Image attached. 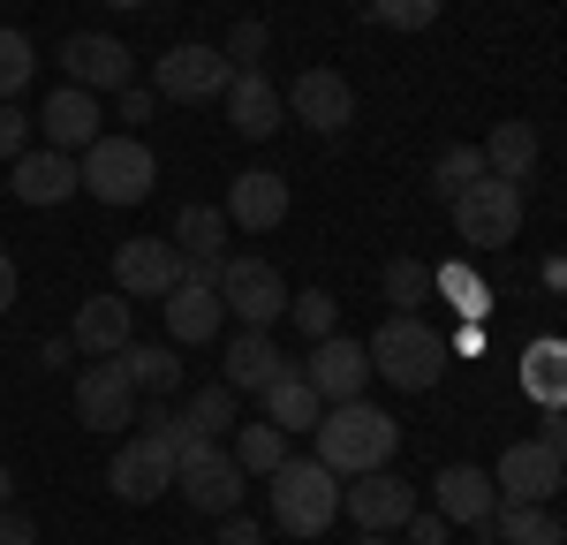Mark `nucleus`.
Segmentation results:
<instances>
[{"instance_id": "29", "label": "nucleus", "mask_w": 567, "mask_h": 545, "mask_svg": "<svg viewBox=\"0 0 567 545\" xmlns=\"http://www.w3.org/2000/svg\"><path fill=\"white\" fill-rule=\"evenodd\" d=\"M492 538H507V545H567V523L553 515V500H499Z\"/></svg>"}, {"instance_id": "23", "label": "nucleus", "mask_w": 567, "mask_h": 545, "mask_svg": "<svg viewBox=\"0 0 567 545\" xmlns=\"http://www.w3.org/2000/svg\"><path fill=\"white\" fill-rule=\"evenodd\" d=\"M114 272H122V296H167L182 280V250L159 243V235H136L114 250Z\"/></svg>"}, {"instance_id": "46", "label": "nucleus", "mask_w": 567, "mask_h": 545, "mask_svg": "<svg viewBox=\"0 0 567 545\" xmlns=\"http://www.w3.org/2000/svg\"><path fill=\"white\" fill-rule=\"evenodd\" d=\"M8 304H16V258L0 250V311H8Z\"/></svg>"}, {"instance_id": "39", "label": "nucleus", "mask_w": 567, "mask_h": 545, "mask_svg": "<svg viewBox=\"0 0 567 545\" xmlns=\"http://www.w3.org/2000/svg\"><path fill=\"white\" fill-rule=\"evenodd\" d=\"M265 39H272V31L243 16V23L227 31V45H219V53H227V69H258V61H265Z\"/></svg>"}, {"instance_id": "42", "label": "nucleus", "mask_w": 567, "mask_h": 545, "mask_svg": "<svg viewBox=\"0 0 567 545\" xmlns=\"http://www.w3.org/2000/svg\"><path fill=\"white\" fill-rule=\"evenodd\" d=\"M258 538H265L258 515H243V507H235V515H219V545H258Z\"/></svg>"}, {"instance_id": "15", "label": "nucleus", "mask_w": 567, "mask_h": 545, "mask_svg": "<svg viewBox=\"0 0 567 545\" xmlns=\"http://www.w3.org/2000/svg\"><path fill=\"white\" fill-rule=\"evenodd\" d=\"M303 379L318 387V402H355V394H363V379H371V349L349 341V333H326V341H310Z\"/></svg>"}, {"instance_id": "14", "label": "nucleus", "mask_w": 567, "mask_h": 545, "mask_svg": "<svg viewBox=\"0 0 567 545\" xmlns=\"http://www.w3.org/2000/svg\"><path fill=\"white\" fill-rule=\"evenodd\" d=\"M8 189L23 197V205H39V213H61L76 189H84V175H76V152H23L16 167H8Z\"/></svg>"}, {"instance_id": "3", "label": "nucleus", "mask_w": 567, "mask_h": 545, "mask_svg": "<svg viewBox=\"0 0 567 545\" xmlns=\"http://www.w3.org/2000/svg\"><path fill=\"white\" fill-rule=\"evenodd\" d=\"M371 371L393 379L401 394H424L439 371H446V341L424 326V311H393L386 326L371 333Z\"/></svg>"}, {"instance_id": "34", "label": "nucleus", "mask_w": 567, "mask_h": 545, "mask_svg": "<svg viewBox=\"0 0 567 545\" xmlns=\"http://www.w3.org/2000/svg\"><path fill=\"white\" fill-rule=\"evenodd\" d=\"M379 288H386L393 311H424V296H432V266H424V258H393V266L379 272Z\"/></svg>"}, {"instance_id": "7", "label": "nucleus", "mask_w": 567, "mask_h": 545, "mask_svg": "<svg viewBox=\"0 0 567 545\" xmlns=\"http://www.w3.org/2000/svg\"><path fill=\"white\" fill-rule=\"evenodd\" d=\"M219 304L227 318H243V326H272V318H288V280L280 266H265V258H219Z\"/></svg>"}, {"instance_id": "25", "label": "nucleus", "mask_w": 567, "mask_h": 545, "mask_svg": "<svg viewBox=\"0 0 567 545\" xmlns=\"http://www.w3.org/2000/svg\"><path fill=\"white\" fill-rule=\"evenodd\" d=\"M280 371H288V357H280V341H272L265 326H243V333L227 341V387H235V394H265Z\"/></svg>"}, {"instance_id": "45", "label": "nucleus", "mask_w": 567, "mask_h": 545, "mask_svg": "<svg viewBox=\"0 0 567 545\" xmlns=\"http://www.w3.org/2000/svg\"><path fill=\"white\" fill-rule=\"evenodd\" d=\"M553 454H567V409H545V432H537Z\"/></svg>"}, {"instance_id": "41", "label": "nucleus", "mask_w": 567, "mask_h": 545, "mask_svg": "<svg viewBox=\"0 0 567 545\" xmlns=\"http://www.w3.org/2000/svg\"><path fill=\"white\" fill-rule=\"evenodd\" d=\"M0 545H39V523H31V515H23L16 500L0 507Z\"/></svg>"}, {"instance_id": "43", "label": "nucleus", "mask_w": 567, "mask_h": 545, "mask_svg": "<svg viewBox=\"0 0 567 545\" xmlns=\"http://www.w3.org/2000/svg\"><path fill=\"white\" fill-rule=\"evenodd\" d=\"M401 531H409L416 545H446V531H454V523H446V515H409Z\"/></svg>"}, {"instance_id": "20", "label": "nucleus", "mask_w": 567, "mask_h": 545, "mask_svg": "<svg viewBox=\"0 0 567 545\" xmlns=\"http://www.w3.org/2000/svg\"><path fill=\"white\" fill-rule=\"evenodd\" d=\"M227 122H235V136H272L280 122H288V99H280V84L265 76V69H235V84H227Z\"/></svg>"}, {"instance_id": "22", "label": "nucleus", "mask_w": 567, "mask_h": 545, "mask_svg": "<svg viewBox=\"0 0 567 545\" xmlns=\"http://www.w3.org/2000/svg\"><path fill=\"white\" fill-rule=\"evenodd\" d=\"M227 227H250V235H272V227L288 220V182L280 175H265V167H250V175H235L227 182Z\"/></svg>"}, {"instance_id": "31", "label": "nucleus", "mask_w": 567, "mask_h": 545, "mask_svg": "<svg viewBox=\"0 0 567 545\" xmlns=\"http://www.w3.org/2000/svg\"><path fill=\"white\" fill-rule=\"evenodd\" d=\"M122 371L136 394H182V349H167V341H130Z\"/></svg>"}, {"instance_id": "16", "label": "nucleus", "mask_w": 567, "mask_h": 545, "mask_svg": "<svg viewBox=\"0 0 567 545\" xmlns=\"http://www.w3.org/2000/svg\"><path fill=\"white\" fill-rule=\"evenodd\" d=\"M432 500H439V515L462 523V531H492V515H499V485L484 477L477 462H446L439 485H432Z\"/></svg>"}, {"instance_id": "11", "label": "nucleus", "mask_w": 567, "mask_h": 545, "mask_svg": "<svg viewBox=\"0 0 567 545\" xmlns=\"http://www.w3.org/2000/svg\"><path fill=\"white\" fill-rule=\"evenodd\" d=\"M280 99H288V114H296L303 130H318V136H341L355 122V91H349L341 69H303Z\"/></svg>"}, {"instance_id": "2", "label": "nucleus", "mask_w": 567, "mask_h": 545, "mask_svg": "<svg viewBox=\"0 0 567 545\" xmlns=\"http://www.w3.org/2000/svg\"><path fill=\"white\" fill-rule=\"evenodd\" d=\"M265 485H272V523H280L288 538H318V531L341 523V477H333L318 454H310V462H303V454H288Z\"/></svg>"}, {"instance_id": "40", "label": "nucleus", "mask_w": 567, "mask_h": 545, "mask_svg": "<svg viewBox=\"0 0 567 545\" xmlns=\"http://www.w3.org/2000/svg\"><path fill=\"white\" fill-rule=\"evenodd\" d=\"M23 144H31V122H23V106H16V99H0V152H8V160H23Z\"/></svg>"}, {"instance_id": "13", "label": "nucleus", "mask_w": 567, "mask_h": 545, "mask_svg": "<svg viewBox=\"0 0 567 545\" xmlns=\"http://www.w3.org/2000/svg\"><path fill=\"white\" fill-rule=\"evenodd\" d=\"M492 485H499V500H553L567 485V454H553L545 440H515L492 462Z\"/></svg>"}, {"instance_id": "49", "label": "nucleus", "mask_w": 567, "mask_h": 545, "mask_svg": "<svg viewBox=\"0 0 567 545\" xmlns=\"http://www.w3.org/2000/svg\"><path fill=\"white\" fill-rule=\"evenodd\" d=\"M106 8H144V0H106Z\"/></svg>"}, {"instance_id": "47", "label": "nucleus", "mask_w": 567, "mask_h": 545, "mask_svg": "<svg viewBox=\"0 0 567 545\" xmlns=\"http://www.w3.org/2000/svg\"><path fill=\"white\" fill-rule=\"evenodd\" d=\"M545 288H560V296H567V258H545Z\"/></svg>"}, {"instance_id": "36", "label": "nucleus", "mask_w": 567, "mask_h": 545, "mask_svg": "<svg viewBox=\"0 0 567 545\" xmlns=\"http://www.w3.org/2000/svg\"><path fill=\"white\" fill-rule=\"evenodd\" d=\"M446 0H371V23L379 31H432Z\"/></svg>"}, {"instance_id": "44", "label": "nucleus", "mask_w": 567, "mask_h": 545, "mask_svg": "<svg viewBox=\"0 0 567 545\" xmlns=\"http://www.w3.org/2000/svg\"><path fill=\"white\" fill-rule=\"evenodd\" d=\"M159 106V91H136V84H122V122H144Z\"/></svg>"}, {"instance_id": "27", "label": "nucleus", "mask_w": 567, "mask_h": 545, "mask_svg": "<svg viewBox=\"0 0 567 545\" xmlns=\"http://www.w3.org/2000/svg\"><path fill=\"white\" fill-rule=\"evenodd\" d=\"M523 394L537 409H567V333H545L523 349Z\"/></svg>"}, {"instance_id": "10", "label": "nucleus", "mask_w": 567, "mask_h": 545, "mask_svg": "<svg viewBox=\"0 0 567 545\" xmlns=\"http://www.w3.org/2000/svg\"><path fill=\"white\" fill-rule=\"evenodd\" d=\"M136 402H144V394L130 387L122 357H99L84 379H76V417H84L91 432H130V424H136Z\"/></svg>"}, {"instance_id": "12", "label": "nucleus", "mask_w": 567, "mask_h": 545, "mask_svg": "<svg viewBox=\"0 0 567 545\" xmlns=\"http://www.w3.org/2000/svg\"><path fill=\"white\" fill-rule=\"evenodd\" d=\"M235 84V69H227V53L219 45H175L167 61H159V99H182V106H205V99H227Z\"/></svg>"}, {"instance_id": "37", "label": "nucleus", "mask_w": 567, "mask_h": 545, "mask_svg": "<svg viewBox=\"0 0 567 545\" xmlns=\"http://www.w3.org/2000/svg\"><path fill=\"white\" fill-rule=\"evenodd\" d=\"M31 69H39V45L23 39V31H0V99H16V91L31 84Z\"/></svg>"}, {"instance_id": "24", "label": "nucleus", "mask_w": 567, "mask_h": 545, "mask_svg": "<svg viewBox=\"0 0 567 545\" xmlns=\"http://www.w3.org/2000/svg\"><path fill=\"white\" fill-rule=\"evenodd\" d=\"M235 417H243V402H235V387H227V379H219V387H197V394L175 409V424H167V448L227 440V432H235Z\"/></svg>"}, {"instance_id": "48", "label": "nucleus", "mask_w": 567, "mask_h": 545, "mask_svg": "<svg viewBox=\"0 0 567 545\" xmlns=\"http://www.w3.org/2000/svg\"><path fill=\"white\" fill-rule=\"evenodd\" d=\"M8 500H16V470L0 462V507H8Z\"/></svg>"}, {"instance_id": "21", "label": "nucleus", "mask_w": 567, "mask_h": 545, "mask_svg": "<svg viewBox=\"0 0 567 545\" xmlns=\"http://www.w3.org/2000/svg\"><path fill=\"white\" fill-rule=\"evenodd\" d=\"M39 130H45V144H53V152H84L91 136H106V130H99V91H84V84L45 91Z\"/></svg>"}, {"instance_id": "30", "label": "nucleus", "mask_w": 567, "mask_h": 545, "mask_svg": "<svg viewBox=\"0 0 567 545\" xmlns=\"http://www.w3.org/2000/svg\"><path fill=\"white\" fill-rule=\"evenodd\" d=\"M537 152H545V144H537L529 122H499V130L484 136V175H499V182H515V189H523V182L537 175Z\"/></svg>"}, {"instance_id": "33", "label": "nucleus", "mask_w": 567, "mask_h": 545, "mask_svg": "<svg viewBox=\"0 0 567 545\" xmlns=\"http://www.w3.org/2000/svg\"><path fill=\"white\" fill-rule=\"evenodd\" d=\"M432 288H439V296H446L462 318H477V326L492 318V288H484L470 266H432Z\"/></svg>"}, {"instance_id": "28", "label": "nucleus", "mask_w": 567, "mask_h": 545, "mask_svg": "<svg viewBox=\"0 0 567 545\" xmlns=\"http://www.w3.org/2000/svg\"><path fill=\"white\" fill-rule=\"evenodd\" d=\"M318 417H326V402H318V387H310L303 371L288 363L272 387H265V424H280V432H318Z\"/></svg>"}, {"instance_id": "26", "label": "nucleus", "mask_w": 567, "mask_h": 545, "mask_svg": "<svg viewBox=\"0 0 567 545\" xmlns=\"http://www.w3.org/2000/svg\"><path fill=\"white\" fill-rule=\"evenodd\" d=\"M130 333H136V318H130V296H122V288H114V296H91L84 311H76V341H84L91 357H122Z\"/></svg>"}, {"instance_id": "19", "label": "nucleus", "mask_w": 567, "mask_h": 545, "mask_svg": "<svg viewBox=\"0 0 567 545\" xmlns=\"http://www.w3.org/2000/svg\"><path fill=\"white\" fill-rule=\"evenodd\" d=\"M61 69L84 91H122L130 84V45L106 39V31H76V39H61Z\"/></svg>"}, {"instance_id": "38", "label": "nucleus", "mask_w": 567, "mask_h": 545, "mask_svg": "<svg viewBox=\"0 0 567 545\" xmlns=\"http://www.w3.org/2000/svg\"><path fill=\"white\" fill-rule=\"evenodd\" d=\"M288 318H296V333L326 341V333H333V318H341V304H333L326 288H303V296H288Z\"/></svg>"}, {"instance_id": "9", "label": "nucleus", "mask_w": 567, "mask_h": 545, "mask_svg": "<svg viewBox=\"0 0 567 545\" xmlns=\"http://www.w3.org/2000/svg\"><path fill=\"white\" fill-rule=\"evenodd\" d=\"M341 515H349L355 531L386 538V531H401V523L416 515V493H409L393 470H363V477H349V485H341Z\"/></svg>"}, {"instance_id": "6", "label": "nucleus", "mask_w": 567, "mask_h": 545, "mask_svg": "<svg viewBox=\"0 0 567 545\" xmlns=\"http://www.w3.org/2000/svg\"><path fill=\"white\" fill-rule=\"evenodd\" d=\"M175 477H182V500H189L197 515H235V507H243V462L219 454V440L175 448Z\"/></svg>"}, {"instance_id": "5", "label": "nucleus", "mask_w": 567, "mask_h": 545, "mask_svg": "<svg viewBox=\"0 0 567 545\" xmlns=\"http://www.w3.org/2000/svg\"><path fill=\"white\" fill-rule=\"evenodd\" d=\"M446 213H454V235H462L470 250H507V243L523 235V189L484 175V182H470Z\"/></svg>"}, {"instance_id": "35", "label": "nucleus", "mask_w": 567, "mask_h": 545, "mask_svg": "<svg viewBox=\"0 0 567 545\" xmlns=\"http://www.w3.org/2000/svg\"><path fill=\"white\" fill-rule=\"evenodd\" d=\"M235 462H243V477H272V470L288 462V432H280V424H250L243 448H235Z\"/></svg>"}, {"instance_id": "50", "label": "nucleus", "mask_w": 567, "mask_h": 545, "mask_svg": "<svg viewBox=\"0 0 567 545\" xmlns=\"http://www.w3.org/2000/svg\"><path fill=\"white\" fill-rule=\"evenodd\" d=\"M355 545H386V538H371V531H363V538H355Z\"/></svg>"}, {"instance_id": "8", "label": "nucleus", "mask_w": 567, "mask_h": 545, "mask_svg": "<svg viewBox=\"0 0 567 545\" xmlns=\"http://www.w3.org/2000/svg\"><path fill=\"white\" fill-rule=\"evenodd\" d=\"M106 485H114V500H130V507H152V500L175 485V448H167L159 432L122 440V454L106 462Z\"/></svg>"}, {"instance_id": "1", "label": "nucleus", "mask_w": 567, "mask_h": 545, "mask_svg": "<svg viewBox=\"0 0 567 545\" xmlns=\"http://www.w3.org/2000/svg\"><path fill=\"white\" fill-rule=\"evenodd\" d=\"M393 448H401L393 417H386V409H371L363 394H355V402H326V417H318V462H326L333 477H363V470H386Z\"/></svg>"}, {"instance_id": "18", "label": "nucleus", "mask_w": 567, "mask_h": 545, "mask_svg": "<svg viewBox=\"0 0 567 545\" xmlns=\"http://www.w3.org/2000/svg\"><path fill=\"white\" fill-rule=\"evenodd\" d=\"M175 250H182V280H219L227 213H219V205H182L175 213Z\"/></svg>"}, {"instance_id": "32", "label": "nucleus", "mask_w": 567, "mask_h": 545, "mask_svg": "<svg viewBox=\"0 0 567 545\" xmlns=\"http://www.w3.org/2000/svg\"><path fill=\"white\" fill-rule=\"evenodd\" d=\"M470 182H484V144H446L432 160V197L439 205H454Z\"/></svg>"}, {"instance_id": "17", "label": "nucleus", "mask_w": 567, "mask_h": 545, "mask_svg": "<svg viewBox=\"0 0 567 545\" xmlns=\"http://www.w3.org/2000/svg\"><path fill=\"white\" fill-rule=\"evenodd\" d=\"M159 304H167V333H175V349H205V341H219V326H227V304H219L213 280H175Z\"/></svg>"}, {"instance_id": "4", "label": "nucleus", "mask_w": 567, "mask_h": 545, "mask_svg": "<svg viewBox=\"0 0 567 545\" xmlns=\"http://www.w3.org/2000/svg\"><path fill=\"white\" fill-rule=\"evenodd\" d=\"M76 175H84V189L99 205H144L159 167H152V152L136 136H91L84 152H76Z\"/></svg>"}]
</instances>
